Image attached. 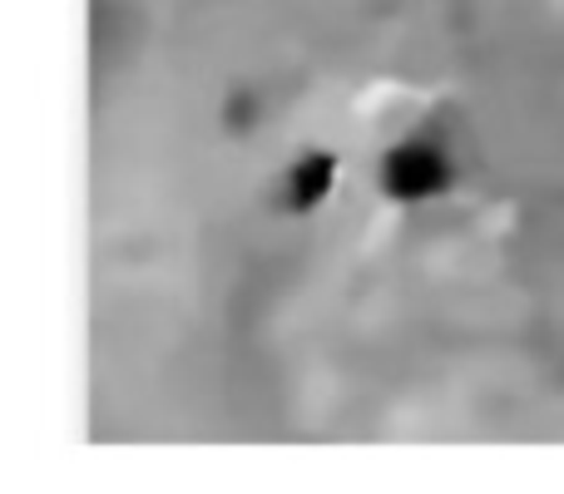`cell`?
Masks as SVG:
<instances>
[{"label": "cell", "mask_w": 564, "mask_h": 494, "mask_svg": "<svg viewBox=\"0 0 564 494\" xmlns=\"http://www.w3.org/2000/svg\"><path fill=\"white\" fill-rule=\"evenodd\" d=\"M550 317H555L560 327H564V282H560L555 292H550Z\"/></svg>", "instance_id": "1"}]
</instances>
